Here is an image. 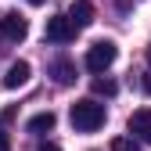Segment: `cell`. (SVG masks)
<instances>
[{"label": "cell", "instance_id": "9c48e42d", "mask_svg": "<svg viewBox=\"0 0 151 151\" xmlns=\"http://www.w3.org/2000/svg\"><path fill=\"white\" fill-rule=\"evenodd\" d=\"M54 122H58V115H54V111H40V115H32L29 122H25V129L29 133H47V129H54Z\"/></svg>", "mask_w": 151, "mask_h": 151}, {"label": "cell", "instance_id": "9a60e30c", "mask_svg": "<svg viewBox=\"0 0 151 151\" xmlns=\"http://www.w3.org/2000/svg\"><path fill=\"white\" fill-rule=\"evenodd\" d=\"M25 4H32V7H40V4H47V0H25Z\"/></svg>", "mask_w": 151, "mask_h": 151}, {"label": "cell", "instance_id": "4fadbf2b", "mask_svg": "<svg viewBox=\"0 0 151 151\" xmlns=\"http://www.w3.org/2000/svg\"><path fill=\"white\" fill-rule=\"evenodd\" d=\"M140 86H144V90L151 93V72H144V79H140Z\"/></svg>", "mask_w": 151, "mask_h": 151}, {"label": "cell", "instance_id": "5b68a950", "mask_svg": "<svg viewBox=\"0 0 151 151\" xmlns=\"http://www.w3.org/2000/svg\"><path fill=\"white\" fill-rule=\"evenodd\" d=\"M129 133L144 144H151V108H137L129 115Z\"/></svg>", "mask_w": 151, "mask_h": 151}, {"label": "cell", "instance_id": "6da1fadb", "mask_svg": "<svg viewBox=\"0 0 151 151\" xmlns=\"http://www.w3.org/2000/svg\"><path fill=\"white\" fill-rule=\"evenodd\" d=\"M68 119H72V126L79 129V133H93V129H101V126H104L108 111H104V104H101V101L83 97V101H76V104H72Z\"/></svg>", "mask_w": 151, "mask_h": 151}, {"label": "cell", "instance_id": "8fae6325", "mask_svg": "<svg viewBox=\"0 0 151 151\" xmlns=\"http://www.w3.org/2000/svg\"><path fill=\"white\" fill-rule=\"evenodd\" d=\"M115 90H119V86L111 83V79H93V93H104V97H111Z\"/></svg>", "mask_w": 151, "mask_h": 151}, {"label": "cell", "instance_id": "52a82bcc", "mask_svg": "<svg viewBox=\"0 0 151 151\" xmlns=\"http://www.w3.org/2000/svg\"><path fill=\"white\" fill-rule=\"evenodd\" d=\"M29 76H32L29 61H14V65H7V72H4V86H7V90H18V86L29 83Z\"/></svg>", "mask_w": 151, "mask_h": 151}, {"label": "cell", "instance_id": "8992f818", "mask_svg": "<svg viewBox=\"0 0 151 151\" xmlns=\"http://www.w3.org/2000/svg\"><path fill=\"white\" fill-rule=\"evenodd\" d=\"M93 14H97V11H93L90 0H72V7H68V22H72L76 29H86V25L93 22Z\"/></svg>", "mask_w": 151, "mask_h": 151}, {"label": "cell", "instance_id": "7c38bea8", "mask_svg": "<svg viewBox=\"0 0 151 151\" xmlns=\"http://www.w3.org/2000/svg\"><path fill=\"white\" fill-rule=\"evenodd\" d=\"M0 151H11V137H7L4 126H0Z\"/></svg>", "mask_w": 151, "mask_h": 151}, {"label": "cell", "instance_id": "2e32d148", "mask_svg": "<svg viewBox=\"0 0 151 151\" xmlns=\"http://www.w3.org/2000/svg\"><path fill=\"white\" fill-rule=\"evenodd\" d=\"M147 61H151V47H147Z\"/></svg>", "mask_w": 151, "mask_h": 151}, {"label": "cell", "instance_id": "ba28073f", "mask_svg": "<svg viewBox=\"0 0 151 151\" xmlns=\"http://www.w3.org/2000/svg\"><path fill=\"white\" fill-rule=\"evenodd\" d=\"M50 76H54V83H58V86H72V83H76V65L61 58V61L50 65Z\"/></svg>", "mask_w": 151, "mask_h": 151}, {"label": "cell", "instance_id": "7a4b0ae2", "mask_svg": "<svg viewBox=\"0 0 151 151\" xmlns=\"http://www.w3.org/2000/svg\"><path fill=\"white\" fill-rule=\"evenodd\" d=\"M115 54H119V47L111 43V40L90 43V50H86V68H90V72H104L111 61H115Z\"/></svg>", "mask_w": 151, "mask_h": 151}, {"label": "cell", "instance_id": "5bb4252c", "mask_svg": "<svg viewBox=\"0 0 151 151\" xmlns=\"http://www.w3.org/2000/svg\"><path fill=\"white\" fill-rule=\"evenodd\" d=\"M40 151H61V147H58V144H50V140H47V144H40Z\"/></svg>", "mask_w": 151, "mask_h": 151}, {"label": "cell", "instance_id": "30bf717a", "mask_svg": "<svg viewBox=\"0 0 151 151\" xmlns=\"http://www.w3.org/2000/svg\"><path fill=\"white\" fill-rule=\"evenodd\" d=\"M111 151H140V147H137L133 137H115L111 140Z\"/></svg>", "mask_w": 151, "mask_h": 151}, {"label": "cell", "instance_id": "277c9868", "mask_svg": "<svg viewBox=\"0 0 151 151\" xmlns=\"http://www.w3.org/2000/svg\"><path fill=\"white\" fill-rule=\"evenodd\" d=\"M76 32L79 29L68 22V14H54V18H47V32L43 36L50 43H68V40H76Z\"/></svg>", "mask_w": 151, "mask_h": 151}, {"label": "cell", "instance_id": "3957f363", "mask_svg": "<svg viewBox=\"0 0 151 151\" xmlns=\"http://www.w3.org/2000/svg\"><path fill=\"white\" fill-rule=\"evenodd\" d=\"M0 32H4L7 36V40H25V36H29V18L25 14H18V11H4V14H0Z\"/></svg>", "mask_w": 151, "mask_h": 151}]
</instances>
